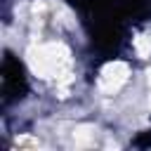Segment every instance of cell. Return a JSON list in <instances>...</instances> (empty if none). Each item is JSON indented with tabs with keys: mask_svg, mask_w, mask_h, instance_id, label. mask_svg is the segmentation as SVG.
<instances>
[{
	"mask_svg": "<svg viewBox=\"0 0 151 151\" xmlns=\"http://www.w3.org/2000/svg\"><path fill=\"white\" fill-rule=\"evenodd\" d=\"M28 68L33 76L42 80H52L59 76H66V68L71 66V52L61 42H45V45H33L26 52Z\"/></svg>",
	"mask_w": 151,
	"mask_h": 151,
	"instance_id": "obj_1",
	"label": "cell"
},
{
	"mask_svg": "<svg viewBox=\"0 0 151 151\" xmlns=\"http://www.w3.org/2000/svg\"><path fill=\"white\" fill-rule=\"evenodd\" d=\"M130 78V66L125 61H109L101 71H99V78H97V87L106 94H113L118 92Z\"/></svg>",
	"mask_w": 151,
	"mask_h": 151,
	"instance_id": "obj_2",
	"label": "cell"
},
{
	"mask_svg": "<svg viewBox=\"0 0 151 151\" xmlns=\"http://www.w3.org/2000/svg\"><path fill=\"white\" fill-rule=\"evenodd\" d=\"M92 132H97L92 125L76 127V130H73V139H76V144H78V146H83V144H90V139H92Z\"/></svg>",
	"mask_w": 151,
	"mask_h": 151,
	"instance_id": "obj_3",
	"label": "cell"
}]
</instances>
